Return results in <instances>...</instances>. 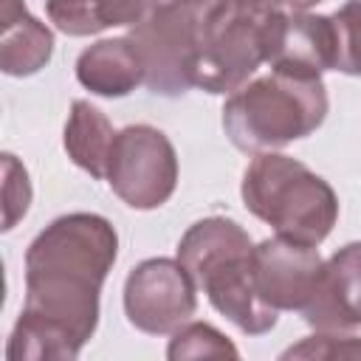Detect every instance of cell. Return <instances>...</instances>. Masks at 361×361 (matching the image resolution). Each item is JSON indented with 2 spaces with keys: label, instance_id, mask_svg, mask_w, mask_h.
Masks as SVG:
<instances>
[{
  "label": "cell",
  "instance_id": "1",
  "mask_svg": "<svg viewBox=\"0 0 361 361\" xmlns=\"http://www.w3.org/2000/svg\"><path fill=\"white\" fill-rule=\"evenodd\" d=\"M118 234L102 214L73 212L45 226L25 251V302L20 316L59 333L73 350L99 324V293L116 262Z\"/></svg>",
  "mask_w": 361,
  "mask_h": 361
},
{
  "label": "cell",
  "instance_id": "4",
  "mask_svg": "<svg viewBox=\"0 0 361 361\" xmlns=\"http://www.w3.org/2000/svg\"><path fill=\"white\" fill-rule=\"evenodd\" d=\"M285 6L279 0H214L200 23L192 85L209 93H234L262 62H271Z\"/></svg>",
  "mask_w": 361,
  "mask_h": 361
},
{
  "label": "cell",
  "instance_id": "16",
  "mask_svg": "<svg viewBox=\"0 0 361 361\" xmlns=\"http://www.w3.org/2000/svg\"><path fill=\"white\" fill-rule=\"evenodd\" d=\"M333 20V34H336V62L333 71L361 76V0H347Z\"/></svg>",
  "mask_w": 361,
  "mask_h": 361
},
{
  "label": "cell",
  "instance_id": "8",
  "mask_svg": "<svg viewBox=\"0 0 361 361\" xmlns=\"http://www.w3.org/2000/svg\"><path fill=\"white\" fill-rule=\"evenodd\" d=\"M197 285L178 259L152 257L138 262L124 282V313L149 336L175 333L195 316Z\"/></svg>",
  "mask_w": 361,
  "mask_h": 361
},
{
  "label": "cell",
  "instance_id": "7",
  "mask_svg": "<svg viewBox=\"0 0 361 361\" xmlns=\"http://www.w3.org/2000/svg\"><path fill=\"white\" fill-rule=\"evenodd\" d=\"M110 189L130 209H158L178 186V155L172 141L149 124H130L116 133L107 178Z\"/></svg>",
  "mask_w": 361,
  "mask_h": 361
},
{
  "label": "cell",
  "instance_id": "17",
  "mask_svg": "<svg viewBox=\"0 0 361 361\" xmlns=\"http://www.w3.org/2000/svg\"><path fill=\"white\" fill-rule=\"evenodd\" d=\"M282 358H361V338L358 336H341L336 330H319V336H307L299 344L288 347Z\"/></svg>",
  "mask_w": 361,
  "mask_h": 361
},
{
  "label": "cell",
  "instance_id": "15",
  "mask_svg": "<svg viewBox=\"0 0 361 361\" xmlns=\"http://www.w3.org/2000/svg\"><path fill=\"white\" fill-rule=\"evenodd\" d=\"M169 361H186V358H240L237 347L212 324L206 322H186L180 324L166 347Z\"/></svg>",
  "mask_w": 361,
  "mask_h": 361
},
{
  "label": "cell",
  "instance_id": "5",
  "mask_svg": "<svg viewBox=\"0 0 361 361\" xmlns=\"http://www.w3.org/2000/svg\"><path fill=\"white\" fill-rule=\"evenodd\" d=\"M240 195L254 217L296 243L319 245L338 220L333 186L282 152H257L243 175Z\"/></svg>",
  "mask_w": 361,
  "mask_h": 361
},
{
  "label": "cell",
  "instance_id": "3",
  "mask_svg": "<svg viewBox=\"0 0 361 361\" xmlns=\"http://www.w3.org/2000/svg\"><path fill=\"white\" fill-rule=\"evenodd\" d=\"M327 90L322 76L271 71L228 93L223 127L243 152H274L322 127Z\"/></svg>",
  "mask_w": 361,
  "mask_h": 361
},
{
  "label": "cell",
  "instance_id": "10",
  "mask_svg": "<svg viewBox=\"0 0 361 361\" xmlns=\"http://www.w3.org/2000/svg\"><path fill=\"white\" fill-rule=\"evenodd\" d=\"M316 330H353L361 324V243H347L327 262L313 302L302 310Z\"/></svg>",
  "mask_w": 361,
  "mask_h": 361
},
{
  "label": "cell",
  "instance_id": "21",
  "mask_svg": "<svg viewBox=\"0 0 361 361\" xmlns=\"http://www.w3.org/2000/svg\"><path fill=\"white\" fill-rule=\"evenodd\" d=\"M285 8H290V11H307V8H313L316 3H322V0H279Z\"/></svg>",
  "mask_w": 361,
  "mask_h": 361
},
{
  "label": "cell",
  "instance_id": "12",
  "mask_svg": "<svg viewBox=\"0 0 361 361\" xmlns=\"http://www.w3.org/2000/svg\"><path fill=\"white\" fill-rule=\"evenodd\" d=\"M144 62L130 37L99 39L76 59V79L96 96L118 99L144 85Z\"/></svg>",
  "mask_w": 361,
  "mask_h": 361
},
{
  "label": "cell",
  "instance_id": "2",
  "mask_svg": "<svg viewBox=\"0 0 361 361\" xmlns=\"http://www.w3.org/2000/svg\"><path fill=\"white\" fill-rule=\"evenodd\" d=\"M251 254L248 231L228 217H203L178 243V262L189 271L197 290L209 296L212 307L245 336H262L274 330L279 310L259 299Z\"/></svg>",
  "mask_w": 361,
  "mask_h": 361
},
{
  "label": "cell",
  "instance_id": "9",
  "mask_svg": "<svg viewBox=\"0 0 361 361\" xmlns=\"http://www.w3.org/2000/svg\"><path fill=\"white\" fill-rule=\"evenodd\" d=\"M254 288L259 299L274 310H305L322 282L324 262L316 245L288 237H268L254 245L251 254Z\"/></svg>",
  "mask_w": 361,
  "mask_h": 361
},
{
  "label": "cell",
  "instance_id": "11",
  "mask_svg": "<svg viewBox=\"0 0 361 361\" xmlns=\"http://www.w3.org/2000/svg\"><path fill=\"white\" fill-rule=\"evenodd\" d=\"M336 62V34L333 20L324 14L288 11L276 51L271 56V71L322 76Z\"/></svg>",
  "mask_w": 361,
  "mask_h": 361
},
{
  "label": "cell",
  "instance_id": "18",
  "mask_svg": "<svg viewBox=\"0 0 361 361\" xmlns=\"http://www.w3.org/2000/svg\"><path fill=\"white\" fill-rule=\"evenodd\" d=\"M45 11L68 37H90L104 28L93 0H45Z\"/></svg>",
  "mask_w": 361,
  "mask_h": 361
},
{
  "label": "cell",
  "instance_id": "6",
  "mask_svg": "<svg viewBox=\"0 0 361 361\" xmlns=\"http://www.w3.org/2000/svg\"><path fill=\"white\" fill-rule=\"evenodd\" d=\"M214 0H152L147 14L130 25L144 62V85L161 96H178L192 87V65L200 39V23Z\"/></svg>",
  "mask_w": 361,
  "mask_h": 361
},
{
  "label": "cell",
  "instance_id": "20",
  "mask_svg": "<svg viewBox=\"0 0 361 361\" xmlns=\"http://www.w3.org/2000/svg\"><path fill=\"white\" fill-rule=\"evenodd\" d=\"M149 3L152 0H93L104 28H110V25H135L147 14Z\"/></svg>",
  "mask_w": 361,
  "mask_h": 361
},
{
  "label": "cell",
  "instance_id": "13",
  "mask_svg": "<svg viewBox=\"0 0 361 361\" xmlns=\"http://www.w3.org/2000/svg\"><path fill=\"white\" fill-rule=\"evenodd\" d=\"M0 71L8 76H31L48 65L54 34L45 23L28 14L23 0H3L0 11Z\"/></svg>",
  "mask_w": 361,
  "mask_h": 361
},
{
  "label": "cell",
  "instance_id": "14",
  "mask_svg": "<svg viewBox=\"0 0 361 361\" xmlns=\"http://www.w3.org/2000/svg\"><path fill=\"white\" fill-rule=\"evenodd\" d=\"M113 141H116V130H113L110 118L99 107H93L90 102L76 99L71 104V116H68V124H65L68 158L79 169H85L87 175L102 180V178H107Z\"/></svg>",
  "mask_w": 361,
  "mask_h": 361
},
{
  "label": "cell",
  "instance_id": "19",
  "mask_svg": "<svg viewBox=\"0 0 361 361\" xmlns=\"http://www.w3.org/2000/svg\"><path fill=\"white\" fill-rule=\"evenodd\" d=\"M28 203H31L28 172L11 152H6L3 155V209H6L3 228L6 231L14 228V223L28 212Z\"/></svg>",
  "mask_w": 361,
  "mask_h": 361
}]
</instances>
